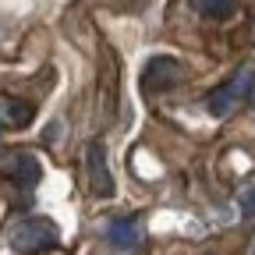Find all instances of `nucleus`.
<instances>
[{
	"mask_svg": "<svg viewBox=\"0 0 255 255\" xmlns=\"http://www.w3.org/2000/svg\"><path fill=\"white\" fill-rule=\"evenodd\" d=\"M60 241V234H57V223L53 220H46V216H32V220H21L18 227L11 231V248L14 252H46V248H53Z\"/></svg>",
	"mask_w": 255,
	"mask_h": 255,
	"instance_id": "obj_1",
	"label": "nucleus"
},
{
	"mask_svg": "<svg viewBox=\"0 0 255 255\" xmlns=\"http://www.w3.org/2000/svg\"><path fill=\"white\" fill-rule=\"evenodd\" d=\"M252 85H255L252 68H241L231 82H223V85L209 96V103H206V107H209V114H213V117H227V114H231V110L245 100V96L252 92Z\"/></svg>",
	"mask_w": 255,
	"mask_h": 255,
	"instance_id": "obj_2",
	"label": "nucleus"
},
{
	"mask_svg": "<svg viewBox=\"0 0 255 255\" xmlns=\"http://www.w3.org/2000/svg\"><path fill=\"white\" fill-rule=\"evenodd\" d=\"M181 78H184V68L174 57H152L142 71V89L145 92H163V89H174Z\"/></svg>",
	"mask_w": 255,
	"mask_h": 255,
	"instance_id": "obj_3",
	"label": "nucleus"
},
{
	"mask_svg": "<svg viewBox=\"0 0 255 255\" xmlns=\"http://www.w3.org/2000/svg\"><path fill=\"white\" fill-rule=\"evenodd\" d=\"M85 174H89V188L96 195H114V177H110V167H107V149L103 142H89L85 149Z\"/></svg>",
	"mask_w": 255,
	"mask_h": 255,
	"instance_id": "obj_4",
	"label": "nucleus"
},
{
	"mask_svg": "<svg viewBox=\"0 0 255 255\" xmlns=\"http://www.w3.org/2000/svg\"><path fill=\"white\" fill-rule=\"evenodd\" d=\"M117 85H121V68H117V57L107 46L103 50V114L114 117L117 114Z\"/></svg>",
	"mask_w": 255,
	"mask_h": 255,
	"instance_id": "obj_5",
	"label": "nucleus"
},
{
	"mask_svg": "<svg viewBox=\"0 0 255 255\" xmlns=\"http://www.w3.org/2000/svg\"><path fill=\"white\" fill-rule=\"evenodd\" d=\"M39 174H43V167H39V159L32 156V152H18L11 163H7V177L14 184H21V188L39 184Z\"/></svg>",
	"mask_w": 255,
	"mask_h": 255,
	"instance_id": "obj_6",
	"label": "nucleus"
},
{
	"mask_svg": "<svg viewBox=\"0 0 255 255\" xmlns=\"http://www.w3.org/2000/svg\"><path fill=\"white\" fill-rule=\"evenodd\" d=\"M107 238H110L114 248H135V241H138V220L135 216H117L107 227Z\"/></svg>",
	"mask_w": 255,
	"mask_h": 255,
	"instance_id": "obj_7",
	"label": "nucleus"
},
{
	"mask_svg": "<svg viewBox=\"0 0 255 255\" xmlns=\"http://www.w3.org/2000/svg\"><path fill=\"white\" fill-rule=\"evenodd\" d=\"M195 7L206 14V18H231L234 14V0H195Z\"/></svg>",
	"mask_w": 255,
	"mask_h": 255,
	"instance_id": "obj_8",
	"label": "nucleus"
},
{
	"mask_svg": "<svg viewBox=\"0 0 255 255\" xmlns=\"http://www.w3.org/2000/svg\"><path fill=\"white\" fill-rule=\"evenodd\" d=\"M4 114H7V121H11L14 128H25V124L32 121V107H28V103H18V100L4 103Z\"/></svg>",
	"mask_w": 255,
	"mask_h": 255,
	"instance_id": "obj_9",
	"label": "nucleus"
},
{
	"mask_svg": "<svg viewBox=\"0 0 255 255\" xmlns=\"http://www.w3.org/2000/svg\"><path fill=\"white\" fill-rule=\"evenodd\" d=\"M241 213H245L248 220H255V188H248L245 195H241Z\"/></svg>",
	"mask_w": 255,
	"mask_h": 255,
	"instance_id": "obj_10",
	"label": "nucleus"
},
{
	"mask_svg": "<svg viewBox=\"0 0 255 255\" xmlns=\"http://www.w3.org/2000/svg\"><path fill=\"white\" fill-rule=\"evenodd\" d=\"M252 103H255V89H252Z\"/></svg>",
	"mask_w": 255,
	"mask_h": 255,
	"instance_id": "obj_11",
	"label": "nucleus"
},
{
	"mask_svg": "<svg viewBox=\"0 0 255 255\" xmlns=\"http://www.w3.org/2000/svg\"><path fill=\"white\" fill-rule=\"evenodd\" d=\"M252 255H255V252H252Z\"/></svg>",
	"mask_w": 255,
	"mask_h": 255,
	"instance_id": "obj_12",
	"label": "nucleus"
}]
</instances>
